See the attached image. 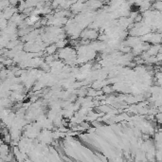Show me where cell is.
I'll use <instances>...</instances> for the list:
<instances>
[{"mask_svg":"<svg viewBox=\"0 0 162 162\" xmlns=\"http://www.w3.org/2000/svg\"><path fill=\"white\" fill-rule=\"evenodd\" d=\"M18 11H18V8H15L14 6L10 5L8 8H6L5 10L2 11V17L6 18V19H11V18Z\"/></svg>","mask_w":162,"mask_h":162,"instance_id":"obj_1","label":"cell"},{"mask_svg":"<svg viewBox=\"0 0 162 162\" xmlns=\"http://www.w3.org/2000/svg\"><path fill=\"white\" fill-rule=\"evenodd\" d=\"M81 37L87 40H94L99 38V34L95 30H85L81 33Z\"/></svg>","mask_w":162,"mask_h":162,"instance_id":"obj_2","label":"cell"},{"mask_svg":"<svg viewBox=\"0 0 162 162\" xmlns=\"http://www.w3.org/2000/svg\"><path fill=\"white\" fill-rule=\"evenodd\" d=\"M161 46H159V44H153L152 46H150V48H148V50L146 51L150 56H155L158 52H159Z\"/></svg>","mask_w":162,"mask_h":162,"instance_id":"obj_3","label":"cell"},{"mask_svg":"<svg viewBox=\"0 0 162 162\" xmlns=\"http://www.w3.org/2000/svg\"><path fill=\"white\" fill-rule=\"evenodd\" d=\"M57 46L56 45H51V46H48V48H46V53H48V55H52L54 53V52L57 50Z\"/></svg>","mask_w":162,"mask_h":162,"instance_id":"obj_4","label":"cell"},{"mask_svg":"<svg viewBox=\"0 0 162 162\" xmlns=\"http://www.w3.org/2000/svg\"><path fill=\"white\" fill-rule=\"evenodd\" d=\"M67 40H65V39H60V40H58V41L56 42L55 45L57 46L58 48H64L65 46V45H67Z\"/></svg>","mask_w":162,"mask_h":162,"instance_id":"obj_5","label":"cell"},{"mask_svg":"<svg viewBox=\"0 0 162 162\" xmlns=\"http://www.w3.org/2000/svg\"><path fill=\"white\" fill-rule=\"evenodd\" d=\"M155 120L157 121L159 124H162V112H157V115H155Z\"/></svg>","mask_w":162,"mask_h":162,"instance_id":"obj_6","label":"cell"},{"mask_svg":"<svg viewBox=\"0 0 162 162\" xmlns=\"http://www.w3.org/2000/svg\"><path fill=\"white\" fill-rule=\"evenodd\" d=\"M113 89L114 88H111L110 85H105V86H104V88H102V91H104V93H106V94H108V93H110Z\"/></svg>","mask_w":162,"mask_h":162,"instance_id":"obj_7","label":"cell"},{"mask_svg":"<svg viewBox=\"0 0 162 162\" xmlns=\"http://www.w3.org/2000/svg\"><path fill=\"white\" fill-rule=\"evenodd\" d=\"M19 3H20V0H10V4L11 6H14V7L19 5Z\"/></svg>","mask_w":162,"mask_h":162,"instance_id":"obj_8","label":"cell"}]
</instances>
